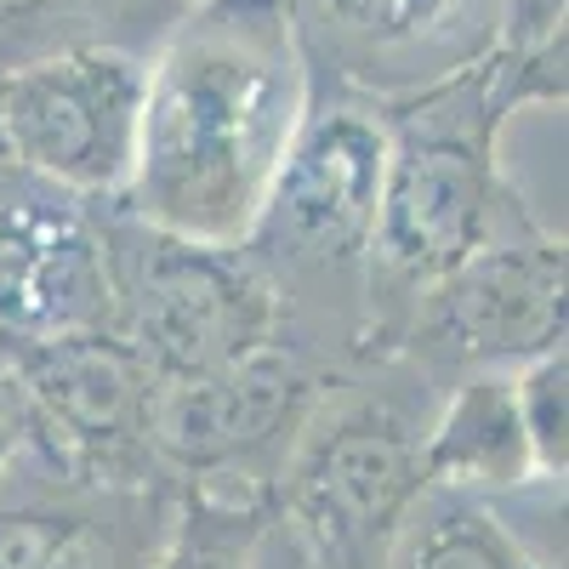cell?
<instances>
[{"label":"cell","instance_id":"obj_1","mask_svg":"<svg viewBox=\"0 0 569 569\" xmlns=\"http://www.w3.org/2000/svg\"><path fill=\"white\" fill-rule=\"evenodd\" d=\"M308 109L297 0H188L142 63L137 160L114 200L194 246H240Z\"/></svg>","mask_w":569,"mask_h":569},{"label":"cell","instance_id":"obj_2","mask_svg":"<svg viewBox=\"0 0 569 569\" xmlns=\"http://www.w3.org/2000/svg\"><path fill=\"white\" fill-rule=\"evenodd\" d=\"M563 46L507 52L456 69L410 98H382L388 166L376 200V240L365 279V359H388L405 319L472 251L530 222L536 206L501 171V131L518 109L563 103Z\"/></svg>","mask_w":569,"mask_h":569},{"label":"cell","instance_id":"obj_3","mask_svg":"<svg viewBox=\"0 0 569 569\" xmlns=\"http://www.w3.org/2000/svg\"><path fill=\"white\" fill-rule=\"evenodd\" d=\"M382 166V98L308 69L302 126L240 251L273 297L279 342L330 376L353 370L365 353V279Z\"/></svg>","mask_w":569,"mask_h":569},{"label":"cell","instance_id":"obj_4","mask_svg":"<svg viewBox=\"0 0 569 569\" xmlns=\"http://www.w3.org/2000/svg\"><path fill=\"white\" fill-rule=\"evenodd\" d=\"M439 382L410 359L337 370L313 399L273 485V525L313 569H382L405 512L427 490V421Z\"/></svg>","mask_w":569,"mask_h":569},{"label":"cell","instance_id":"obj_5","mask_svg":"<svg viewBox=\"0 0 569 569\" xmlns=\"http://www.w3.org/2000/svg\"><path fill=\"white\" fill-rule=\"evenodd\" d=\"M109 330L160 382L222 370L279 342L273 297L240 246H194L103 206Z\"/></svg>","mask_w":569,"mask_h":569},{"label":"cell","instance_id":"obj_6","mask_svg":"<svg viewBox=\"0 0 569 569\" xmlns=\"http://www.w3.org/2000/svg\"><path fill=\"white\" fill-rule=\"evenodd\" d=\"M330 370L297 348L268 342L222 370L160 382L154 456L177 496H211L273 512V485Z\"/></svg>","mask_w":569,"mask_h":569},{"label":"cell","instance_id":"obj_7","mask_svg":"<svg viewBox=\"0 0 569 569\" xmlns=\"http://www.w3.org/2000/svg\"><path fill=\"white\" fill-rule=\"evenodd\" d=\"M569 325V246L541 217L507 228L501 240L450 268L405 319L393 353L439 388L461 376H512L563 348Z\"/></svg>","mask_w":569,"mask_h":569},{"label":"cell","instance_id":"obj_8","mask_svg":"<svg viewBox=\"0 0 569 569\" xmlns=\"http://www.w3.org/2000/svg\"><path fill=\"white\" fill-rule=\"evenodd\" d=\"M23 399V439L58 472L103 490H177L154 456L160 376L114 330L0 348Z\"/></svg>","mask_w":569,"mask_h":569},{"label":"cell","instance_id":"obj_9","mask_svg":"<svg viewBox=\"0 0 569 569\" xmlns=\"http://www.w3.org/2000/svg\"><path fill=\"white\" fill-rule=\"evenodd\" d=\"M142 63L120 46H80L23 69H0L7 160L80 200H120L137 160Z\"/></svg>","mask_w":569,"mask_h":569},{"label":"cell","instance_id":"obj_10","mask_svg":"<svg viewBox=\"0 0 569 569\" xmlns=\"http://www.w3.org/2000/svg\"><path fill=\"white\" fill-rule=\"evenodd\" d=\"M103 206L18 166L0 182V348L109 330Z\"/></svg>","mask_w":569,"mask_h":569},{"label":"cell","instance_id":"obj_11","mask_svg":"<svg viewBox=\"0 0 569 569\" xmlns=\"http://www.w3.org/2000/svg\"><path fill=\"white\" fill-rule=\"evenodd\" d=\"M507 0H297L308 69L337 74L370 98L450 80L501 46Z\"/></svg>","mask_w":569,"mask_h":569},{"label":"cell","instance_id":"obj_12","mask_svg":"<svg viewBox=\"0 0 569 569\" xmlns=\"http://www.w3.org/2000/svg\"><path fill=\"white\" fill-rule=\"evenodd\" d=\"M177 490H103L58 472L29 439L0 479V569H149Z\"/></svg>","mask_w":569,"mask_h":569},{"label":"cell","instance_id":"obj_13","mask_svg":"<svg viewBox=\"0 0 569 569\" xmlns=\"http://www.w3.org/2000/svg\"><path fill=\"white\" fill-rule=\"evenodd\" d=\"M421 461H427V485H450L485 501L552 490L536 472L525 421H518V405H512V376H496V370L461 376V382L439 393Z\"/></svg>","mask_w":569,"mask_h":569},{"label":"cell","instance_id":"obj_14","mask_svg":"<svg viewBox=\"0 0 569 569\" xmlns=\"http://www.w3.org/2000/svg\"><path fill=\"white\" fill-rule=\"evenodd\" d=\"M382 569H563L507 525L501 501L427 485L388 547Z\"/></svg>","mask_w":569,"mask_h":569},{"label":"cell","instance_id":"obj_15","mask_svg":"<svg viewBox=\"0 0 569 569\" xmlns=\"http://www.w3.org/2000/svg\"><path fill=\"white\" fill-rule=\"evenodd\" d=\"M188 0H0V69H23L80 46L149 58Z\"/></svg>","mask_w":569,"mask_h":569},{"label":"cell","instance_id":"obj_16","mask_svg":"<svg viewBox=\"0 0 569 569\" xmlns=\"http://www.w3.org/2000/svg\"><path fill=\"white\" fill-rule=\"evenodd\" d=\"M268 525V507L211 501V496H177L171 530L149 569H251V547Z\"/></svg>","mask_w":569,"mask_h":569},{"label":"cell","instance_id":"obj_17","mask_svg":"<svg viewBox=\"0 0 569 569\" xmlns=\"http://www.w3.org/2000/svg\"><path fill=\"white\" fill-rule=\"evenodd\" d=\"M569 353H541L530 359L525 370H512V405H518V421H525V439H530V456H536V472L541 485L563 490V472H569Z\"/></svg>","mask_w":569,"mask_h":569},{"label":"cell","instance_id":"obj_18","mask_svg":"<svg viewBox=\"0 0 569 569\" xmlns=\"http://www.w3.org/2000/svg\"><path fill=\"white\" fill-rule=\"evenodd\" d=\"M569 0H507L501 7V46L507 52H547L563 46Z\"/></svg>","mask_w":569,"mask_h":569},{"label":"cell","instance_id":"obj_19","mask_svg":"<svg viewBox=\"0 0 569 569\" xmlns=\"http://www.w3.org/2000/svg\"><path fill=\"white\" fill-rule=\"evenodd\" d=\"M18 450H23V399H18L7 353H0V479H7V467H12Z\"/></svg>","mask_w":569,"mask_h":569},{"label":"cell","instance_id":"obj_20","mask_svg":"<svg viewBox=\"0 0 569 569\" xmlns=\"http://www.w3.org/2000/svg\"><path fill=\"white\" fill-rule=\"evenodd\" d=\"M251 569H313V558L284 536L279 525H273V512H268V525H262V536H257V547H251Z\"/></svg>","mask_w":569,"mask_h":569}]
</instances>
